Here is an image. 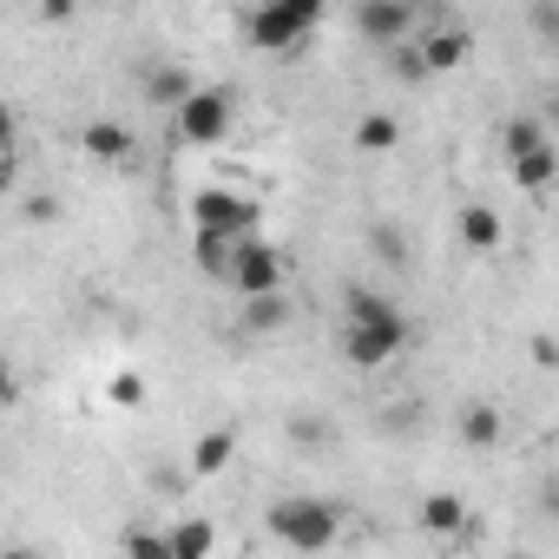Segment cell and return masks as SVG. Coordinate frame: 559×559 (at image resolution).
<instances>
[{"label": "cell", "instance_id": "obj_1", "mask_svg": "<svg viewBox=\"0 0 559 559\" xmlns=\"http://www.w3.org/2000/svg\"><path fill=\"white\" fill-rule=\"evenodd\" d=\"M408 336H415V323L389 304V297H376V290H343V336H336V349H343V362L349 369H389L402 349H408Z\"/></svg>", "mask_w": 559, "mask_h": 559}, {"label": "cell", "instance_id": "obj_2", "mask_svg": "<svg viewBox=\"0 0 559 559\" xmlns=\"http://www.w3.org/2000/svg\"><path fill=\"white\" fill-rule=\"evenodd\" d=\"M317 27H323V0H257L243 21V40L257 53H297L317 40Z\"/></svg>", "mask_w": 559, "mask_h": 559}, {"label": "cell", "instance_id": "obj_3", "mask_svg": "<svg viewBox=\"0 0 559 559\" xmlns=\"http://www.w3.org/2000/svg\"><path fill=\"white\" fill-rule=\"evenodd\" d=\"M270 533L284 539V546H297V552H323L343 533V507L336 500H317V493H290V500L270 507Z\"/></svg>", "mask_w": 559, "mask_h": 559}, {"label": "cell", "instance_id": "obj_4", "mask_svg": "<svg viewBox=\"0 0 559 559\" xmlns=\"http://www.w3.org/2000/svg\"><path fill=\"white\" fill-rule=\"evenodd\" d=\"M250 230H263V211L243 198V191H224V185H204L198 198H191V237H250Z\"/></svg>", "mask_w": 559, "mask_h": 559}, {"label": "cell", "instance_id": "obj_5", "mask_svg": "<svg viewBox=\"0 0 559 559\" xmlns=\"http://www.w3.org/2000/svg\"><path fill=\"white\" fill-rule=\"evenodd\" d=\"M224 290H237V297L284 290V250H276L263 230L237 237V243H230V276H224Z\"/></svg>", "mask_w": 559, "mask_h": 559}, {"label": "cell", "instance_id": "obj_6", "mask_svg": "<svg viewBox=\"0 0 559 559\" xmlns=\"http://www.w3.org/2000/svg\"><path fill=\"white\" fill-rule=\"evenodd\" d=\"M356 34L382 53L421 34V0H356Z\"/></svg>", "mask_w": 559, "mask_h": 559}, {"label": "cell", "instance_id": "obj_7", "mask_svg": "<svg viewBox=\"0 0 559 559\" xmlns=\"http://www.w3.org/2000/svg\"><path fill=\"white\" fill-rule=\"evenodd\" d=\"M171 132H178L185 145H217V139L230 132V93H224V86H198V93L171 112Z\"/></svg>", "mask_w": 559, "mask_h": 559}, {"label": "cell", "instance_id": "obj_8", "mask_svg": "<svg viewBox=\"0 0 559 559\" xmlns=\"http://www.w3.org/2000/svg\"><path fill=\"white\" fill-rule=\"evenodd\" d=\"M415 40H421V60H428V73H435V80L474 60V34H467L461 21H441V27H421Z\"/></svg>", "mask_w": 559, "mask_h": 559}, {"label": "cell", "instance_id": "obj_9", "mask_svg": "<svg viewBox=\"0 0 559 559\" xmlns=\"http://www.w3.org/2000/svg\"><path fill=\"white\" fill-rule=\"evenodd\" d=\"M507 171H513V185H520V191H552V185H559V152H552V139H539V145L513 152V158H507Z\"/></svg>", "mask_w": 559, "mask_h": 559}, {"label": "cell", "instance_id": "obj_10", "mask_svg": "<svg viewBox=\"0 0 559 559\" xmlns=\"http://www.w3.org/2000/svg\"><path fill=\"white\" fill-rule=\"evenodd\" d=\"M454 428H461V441H467L474 454H487V448H500V428H507V421H500V402L474 395V402L461 408V421H454Z\"/></svg>", "mask_w": 559, "mask_h": 559}, {"label": "cell", "instance_id": "obj_11", "mask_svg": "<svg viewBox=\"0 0 559 559\" xmlns=\"http://www.w3.org/2000/svg\"><path fill=\"white\" fill-rule=\"evenodd\" d=\"M80 145H86V158H99V165H126V158H132V126L93 119V126L80 132Z\"/></svg>", "mask_w": 559, "mask_h": 559}, {"label": "cell", "instance_id": "obj_12", "mask_svg": "<svg viewBox=\"0 0 559 559\" xmlns=\"http://www.w3.org/2000/svg\"><path fill=\"white\" fill-rule=\"evenodd\" d=\"M454 230H461V243H467L474 257L500 250V237H507V224H500V211H493V204H467V211L454 217Z\"/></svg>", "mask_w": 559, "mask_h": 559}, {"label": "cell", "instance_id": "obj_13", "mask_svg": "<svg viewBox=\"0 0 559 559\" xmlns=\"http://www.w3.org/2000/svg\"><path fill=\"white\" fill-rule=\"evenodd\" d=\"M243 330H250V336H276V330H290V297H284V290L243 297Z\"/></svg>", "mask_w": 559, "mask_h": 559}, {"label": "cell", "instance_id": "obj_14", "mask_svg": "<svg viewBox=\"0 0 559 559\" xmlns=\"http://www.w3.org/2000/svg\"><path fill=\"white\" fill-rule=\"evenodd\" d=\"M230 448H237V435H230V428H211V435H198V441H191V474H198V480L224 474V467H230Z\"/></svg>", "mask_w": 559, "mask_h": 559}, {"label": "cell", "instance_id": "obj_15", "mask_svg": "<svg viewBox=\"0 0 559 559\" xmlns=\"http://www.w3.org/2000/svg\"><path fill=\"white\" fill-rule=\"evenodd\" d=\"M467 520H474V513H467L461 493H428V500H421V526H428V533H467Z\"/></svg>", "mask_w": 559, "mask_h": 559}, {"label": "cell", "instance_id": "obj_16", "mask_svg": "<svg viewBox=\"0 0 559 559\" xmlns=\"http://www.w3.org/2000/svg\"><path fill=\"white\" fill-rule=\"evenodd\" d=\"M191 93H198V80H191L185 67H158V73L145 80V99H152V106H171V112H178Z\"/></svg>", "mask_w": 559, "mask_h": 559}, {"label": "cell", "instance_id": "obj_17", "mask_svg": "<svg viewBox=\"0 0 559 559\" xmlns=\"http://www.w3.org/2000/svg\"><path fill=\"white\" fill-rule=\"evenodd\" d=\"M395 139H402V126L389 112H362L356 119V152H395Z\"/></svg>", "mask_w": 559, "mask_h": 559}, {"label": "cell", "instance_id": "obj_18", "mask_svg": "<svg viewBox=\"0 0 559 559\" xmlns=\"http://www.w3.org/2000/svg\"><path fill=\"white\" fill-rule=\"evenodd\" d=\"M217 546V526L211 520H185V526H171V559H204Z\"/></svg>", "mask_w": 559, "mask_h": 559}, {"label": "cell", "instance_id": "obj_19", "mask_svg": "<svg viewBox=\"0 0 559 559\" xmlns=\"http://www.w3.org/2000/svg\"><path fill=\"white\" fill-rule=\"evenodd\" d=\"M526 34H539L546 47H559V0H526Z\"/></svg>", "mask_w": 559, "mask_h": 559}, {"label": "cell", "instance_id": "obj_20", "mask_svg": "<svg viewBox=\"0 0 559 559\" xmlns=\"http://www.w3.org/2000/svg\"><path fill=\"white\" fill-rule=\"evenodd\" d=\"M539 139H546V132H539L533 119H507V132H500V145H507V158H513V152H526V145H539Z\"/></svg>", "mask_w": 559, "mask_h": 559}, {"label": "cell", "instance_id": "obj_21", "mask_svg": "<svg viewBox=\"0 0 559 559\" xmlns=\"http://www.w3.org/2000/svg\"><path fill=\"white\" fill-rule=\"evenodd\" d=\"M106 395H112V408H139V402H145V382L126 369V376H112V382H106Z\"/></svg>", "mask_w": 559, "mask_h": 559}, {"label": "cell", "instance_id": "obj_22", "mask_svg": "<svg viewBox=\"0 0 559 559\" xmlns=\"http://www.w3.org/2000/svg\"><path fill=\"white\" fill-rule=\"evenodd\" d=\"M330 435H336V428H330L323 415H290V441H304V448H310V441H330Z\"/></svg>", "mask_w": 559, "mask_h": 559}, {"label": "cell", "instance_id": "obj_23", "mask_svg": "<svg viewBox=\"0 0 559 559\" xmlns=\"http://www.w3.org/2000/svg\"><path fill=\"white\" fill-rule=\"evenodd\" d=\"M40 14H47V21H67V14H73V0H40Z\"/></svg>", "mask_w": 559, "mask_h": 559}, {"label": "cell", "instance_id": "obj_24", "mask_svg": "<svg viewBox=\"0 0 559 559\" xmlns=\"http://www.w3.org/2000/svg\"><path fill=\"white\" fill-rule=\"evenodd\" d=\"M552 126H559V86H552Z\"/></svg>", "mask_w": 559, "mask_h": 559}, {"label": "cell", "instance_id": "obj_25", "mask_svg": "<svg viewBox=\"0 0 559 559\" xmlns=\"http://www.w3.org/2000/svg\"><path fill=\"white\" fill-rule=\"evenodd\" d=\"M93 8H106V0H93Z\"/></svg>", "mask_w": 559, "mask_h": 559}]
</instances>
